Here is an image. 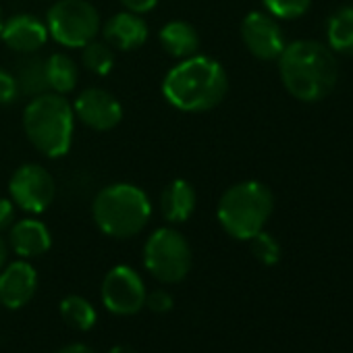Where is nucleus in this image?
<instances>
[{
	"mask_svg": "<svg viewBox=\"0 0 353 353\" xmlns=\"http://www.w3.org/2000/svg\"><path fill=\"white\" fill-rule=\"evenodd\" d=\"M102 36H104V42L110 48L129 52V50L141 48L148 42L150 28H148V23H145V19L141 15L123 11V13L112 15L102 26Z\"/></svg>",
	"mask_w": 353,
	"mask_h": 353,
	"instance_id": "obj_14",
	"label": "nucleus"
},
{
	"mask_svg": "<svg viewBox=\"0 0 353 353\" xmlns=\"http://www.w3.org/2000/svg\"><path fill=\"white\" fill-rule=\"evenodd\" d=\"M48 36L65 48H83L102 30L98 9L88 0H57L46 13Z\"/></svg>",
	"mask_w": 353,
	"mask_h": 353,
	"instance_id": "obj_7",
	"label": "nucleus"
},
{
	"mask_svg": "<svg viewBox=\"0 0 353 353\" xmlns=\"http://www.w3.org/2000/svg\"><path fill=\"white\" fill-rule=\"evenodd\" d=\"M92 219L104 235L131 239L148 227L152 202L148 194L133 183H110L94 198Z\"/></svg>",
	"mask_w": 353,
	"mask_h": 353,
	"instance_id": "obj_4",
	"label": "nucleus"
},
{
	"mask_svg": "<svg viewBox=\"0 0 353 353\" xmlns=\"http://www.w3.org/2000/svg\"><path fill=\"white\" fill-rule=\"evenodd\" d=\"M274 208L272 192L260 181H241L231 185L216 208V219L225 233L235 239L250 241L264 231Z\"/></svg>",
	"mask_w": 353,
	"mask_h": 353,
	"instance_id": "obj_5",
	"label": "nucleus"
},
{
	"mask_svg": "<svg viewBox=\"0 0 353 353\" xmlns=\"http://www.w3.org/2000/svg\"><path fill=\"white\" fill-rule=\"evenodd\" d=\"M48 28L46 21L38 19L30 13H19L9 17L3 23V32H0V40L7 48L19 54H34L48 42Z\"/></svg>",
	"mask_w": 353,
	"mask_h": 353,
	"instance_id": "obj_12",
	"label": "nucleus"
},
{
	"mask_svg": "<svg viewBox=\"0 0 353 353\" xmlns=\"http://www.w3.org/2000/svg\"><path fill=\"white\" fill-rule=\"evenodd\" d=\"M279 73L285 90L301 102H318L326 98L339 77L332 52L312 40H299L279 57Z\"/></svg>",
	"mask_w": 353,
	"mask_h": 353,
	"instance_id": "obj_2",
	"label": "nucleus"
},
{
	"mask_svg": "<svg viewBox=\"0 0 353 353\" xmlns=\"http://www.w3.org/2000/svg\"><path fill=\"white\" fill-rule=\"evenodd\" d=\"M108 353H135L131 347H127V345H117V347H112Z\"/></svg>",
	"mask_w": 353,
	"mask_h": 353,
	"instance_id": "obj_31",
	"label": "nucleus"
},
{
	"mask_svg": "<svg viewBox=\"0 0 353 353\" xmlns=\"http://www.w3.org/2000/svg\"><path fill=\"white\" fill-rule=\"evenodd\" d=\"M241 38L245 48L260 61H274L285 50V36L276 19L268 13L254 11L241 23Z\"/></svg>",
	"mask_w": 353,
	"mask_h": 353,
	"instance_id": "obj_10",
	"label": "nucleus"
},
{
	"mask_svg": "<svg viewBox=\"0 0 353 353\" xmlns=\"http://www.w3.org/2000/svg\"><path fill=\"white\" fill-rule=\"evenodd\" d=\"M143 264L160 283H181L192 270L190 241L172 227H160L143 245Z\"/></svg>",
	"mask_w": 353,
	"mask_h": 353,
	"instance_id": "obj_6",
	"label": "nucleus"
},
{
	"mask_svg": "<svg viewBox=\"0 0 353 353\" xmlns=\"http://www.w3.org/2000/svg\"><path fill=\"white\" fill-rule=\"evenodd\" d=\"M158 42L168 57L179 61L200 54V46H202L198 30L188 21H168L166 26H162L158 34Z\"/></svg>",
	"mask_w": 353,
	"mask_h": 353,
	"instance_id": "obj_17",
	"label": "nucleus"
},
{
	"mask_svg": "<svg viewBox=\"0 0 353 353\" xmlns=\"http://www.w3.org/2000/svg\"><path fill=\"white\" fill-rule=\"evenodd\" d=\"M145 305L156 314H166L168 310H172V297L164 289H156L152 293H145Z\"/></svg>",
	"mask_w": 353,
	"mask_h": 353,
	"instance_id": "obj_26",
	"label": "nucleus"
},
{
	"mask_svg": "<svg viewBox=\"0 0 353 353\" xmlns=\"http://www.w3.org/2000/svg\"><path fill=\"white\" fill-rule=\"evenodd\" d=\"M198 206V194L185 179H172L160 194V210L168 223H185Z\"/></svg>",
	"mask_w": 353,
	"mask_h": 353,
	"instance_id": "obj_16",
	"label": "nucleus"
},
{
	"mask_svg": "<svg viewBox=\"0 0 353 353\" xmlns=\"http://www.w3.org/2000/svg\"><path fill=\"white\" fill-rule=\"evenodd\" d=\"M5 262H7V243L3 241V237H0V270H3Z\"/></svg>",
	"mask_w": 353,
	"mask_h": 353,
	"instance_id": "obj_30",
	"label": "nucleus"
},
{
	"mask_svg": "<svg viewBox=\"0 0 353 353\" xmlns=\"http://www.w3.org/2000/svg\"><path fill=\"white\" fill-rule=\"evenodd\" d=\"M81 61H83V67L94 73V75H108L114 67V48H110L106 42H96L92 40L90 44H85L81 48Z\"/></svg>",
	"mask_w": 353,
	"mask_h": 353,
	"instance_id": "obj_22",
	"label": "nucleus"
},
{
	"mask_svg": "<svg viewBox=\"0 0 353 353\" xmlns=\"http://www.w3.org/2000/svg\"><path fill=\"white\" fill-rule=\"evenodd\" d=\"M252 254L256 256V260H260L266 266H272L281 260V245L276 243V239L264 231H260L258 235H254L252 239Z\"/></svg>",
	"mask_w": 353,
	"mask_h": 353,
	"instance_id": "obj_24",
	"label": "nucleus"
},
{
	"mask_svg": "<svg viewBox=\"0 0 353 353\" xmlns=\"http://www.w3.org/2000/svg\"><path fill=\"white\" fill-rule=\"evenodd\" d=\"M38 287V272L30 262H11L0 270V303L9 310H19L34 297Z\"/></svg>",
	"mask_w": 353,
	"mask_h": 353,
	"instance_id": "obj_13",
	"label": "nucleus"
},
{
	"mask_svg": "<svg viewBox=\"0 0 353 353\" xmlns=\"http://www.w3.org/2000/svg\"><path fill=\"white\" fill-rule=\"evenodd\" d=\"M23 131L46 158H63L73 145L75 112L63 94L34 96L23 110Z\"/></svg>",
	"mask_w": 353,
	"mask_h": 353,
	"instance_id": "obj_3",
	"label": "nucleus"
},
{
	"mask_svg": "<svg viewBox=\"0 0 353 353\" xmlns=\"http://www.w3.org/2000/svg\"><path fill=\"white\" fill-rule=\"evenodd\" d=\"M61 316L69 326L77 330H90L96 324L94 305L79 295H69L61 301Z\"/></svg>",
	"mask_w": 353,
	"mask_h": 353,
	"instance_id": "obj_21",
	"label": "nucleus"
},
{
	"mask_svg": "<svg viewBox=\"0 0 353 353\" xmlns=\"http://www.w3.org/2000/svg\"><path fill=\"white\" fill-rule=\"evenodd\" d=\"M75 119L94 131H110L123 121V106L117 96L102 88L83 90L73 104Z\"/></svg>",
	"mask_w": 353,
	"mask_h": 353,
	"instance_id": "obj_11",
	"label": "nucleus"
},
{
	"mask_svg": "<svg viewBox=\"0 0 353 353\" xmlns=\"http://www.w3.org/2000/svg\"><path fill=\"white\" fill-rule=\"evenodd\" d=\"M121 5L125 7V11L135 13V15H145L152 9H156L158 0H121Z\"/></svg>",
	"mask_w": 353,
	"mask_h": 353,
	"instance_id": "obj_28",
	"label": "nucleus"
},
{
	"mask_svg": "<svg viewBox=\"0 0 353 353\" xmlns=\"http://www.w3.org/2000/svg\"><path fill=\"white\" fill-rule=\"evenodd\" d=\"M44 69H46V81L48 90L54 94H69L77 88L79 83V69L75 61L65 54V52H54L44 59Z\"/></svg>",
	"mask_w": 353,
	"mask_h": 353,
	"instance_id": "obj_19",
	"label": "nucleus"
},
{
	"mask_svg": "<svg viewBox=\"0 0 353 353\" xmlns=\"http://www.w3.org/2000/svg\"><path fill=\"white\" fill-rule=\"evenodd\" d=\"M229 92L223 65L210 57L194 54L176 63L162 79L164 100L181 112H206L216 108Z\"/></svg>",
	"mask_w": 353,
	"mask_h": 353,
	"instance_id": "obj_1",
	"label": "nucleus"
},
{
	"mask_svg": "<svg viewBox=\"0 0 353 353\" xmlns=\"http://www.w3.org/2000/svg\"><path fill=\"white\" fill-rule=\"evenodd\" d=\"M9 194L17 208L28 214L46 212L57 196L54 176L48 168L36 162L21 164L9 181Z\"/></svg>",
	"mask_w": 353,
	"mask_h": 353,
	"instance_id": "obj_8",
	"label": "nucleus"
},
{
	"mask_svg": "<svg viewBox=\"0 0 353 353\" xmlns=\"http://www.w3.org/2000/svg\"><path fill=\"white\" fill-rule=\"evenodd\" d=\"M328 44L341 54H353V7L339 9L328 19Z\"/></svg>",
	"mask_w": 353,
	"mask_h": 353,
	"instance_id": "obj_20",
	"label": "nucleus"
},
{
	"mask_svg": "<svg viewBox=\"0 0 353 353\" xmlns=\"http://www.w3.org/2000/svg\"><path fill=\"white\" fill-rule=\"evenodd\" d=\"M19 88L15 81V75L7 69L0 67V106H9L17 100Z\"/></svg>",
	"mask_w": 353,
	"mask_h": 353,
	"instance_id": "obj_25",
	"label": "nucleus"
},
{
	"mask_svg": "<svg viewBox=\"0 0 353 353\" xmlns=\"http://www.w3.org/2000/svg\"><path fill=\"white\" fill-rule=\"evenodd\" d=\"M145 285L131 266H114L102 281V301L108 312L133 316L145 305Z\"/></svg>",
	"mask_w": 353,
	"mask_h": 353,
	"instance_id": "obj_9",
	"label": "nucleus"
},
{
	"mask_svg": "<svg viewBox=\"0 0 353 353\" xmlns=\"http://www.w3.org/2000/svg\"><path fill=\"white\" fill-rule=\"evenodd\" d=\"M57 353H96V351L85 345H67V347L59 349Z\"/></svg>",
	"mask_w": 353,
	"mask_h": 353,
	"instance_id": "obj_29",
	"label": "nucleus"
},
{
	"mask_svg": "<svg viewBox=\"0 0 353 353\" xmlns=\"http://www.w3.org/2000/svg\"><path fill=\"white\" fill-rule=\"evenodd\" d=\"M9 243L13 252L21 258H38L46 254L52 245V235L48 227L38 219H23L11 225Z\"/></svg>",
	"mask_w": 353,
	"mask_h": 353,
	"instance_id": "obj_15",
	"label": "nucleus"
},
{
	"mask_svg": "<svg viewBox=\"0 0 353 353\" xmlns=\"http://www.w3.org/2000/svg\"><path fill=\"white\" fill-rule=\"evenodd\" d=\"M15 204L9 198H0V231L11 229V225L15 223Z\"/></svg>",
	"mask_w": 353,
	"mask_h": 353,
	"instance_id": "obj_27",
	"label": "nucleus"
},
{
	"mask_svg": "<svg viewBox=\"0 0 353 353\" xmlns=\"http://www.w3.org/2000/svg\"><path fill=\"white\" fill-rule=\"evenodd\" d=\"M274 19H297L307 13L312 0H262Z\"/></svg>",
	"mask_w": 353,
	"mask_h": 353,
	"instance_id": "obj_23",
	"label": "nucleus"
},
{
	"mask_svg": "<svg viewBox=\"0 0 353 353\" xmlns=\"http://www.w3.org/2000/svg\"><path fill=\"white\" fill-rule=\"evenodd\" d=\"M15 81L19 88V94L23 96H40L50 92L48 81H46V69H44V59L34 54H21V59L15 63Z\"/></svg>",
	"mask_w": 353,
	"mask_h": 353,
	"instance_id": "obj_18",
	"label": "nucleus"
},
{
	"mask_svg": "<svg viewBox=\"0 0 353 353\" xmlns=\"http://www.w3.org/2000/svg\"><path fill=\"white\" fill-rule=\"evenodd\" d=\"M3 23H5L3 21V9H0V32H3Z\"/></svg>",
	"mask_w": 353,
	"mask_h": 353,
	"instance_id": "obj_32",
	"label": "nucleus"
}]
</instances>
